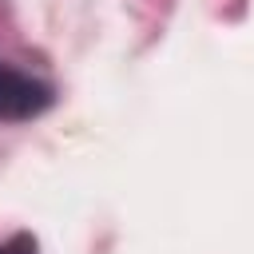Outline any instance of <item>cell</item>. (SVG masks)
<instances>
[{"instance_id": "1", "label": "cell", "mask_w": 254, "mask_h": 254, "mask_svg": "<svg viewBox=\"0 0 254 254\" xmlns=\"http://www.w3.org/2000/svg\"><path fill=\"white\" fill-rule=\"evenodd\" d=\"M52 107V87L0 60V123H20Z\"/></svg>"}, {"instance_id": "2", "label": "cell", "mask_w": 254, "mask_h": 254, "mask_svg": "<svg viewBox=\"0 0 254 254\" xmlns=\"http://www.w3.org/2000/svg\"><path fill=\"white\" fill-rule=\"evenodd\" d=\"M0 254H36V238L32 234H16L0 246Z\"/></svg>"}]
</instances>
